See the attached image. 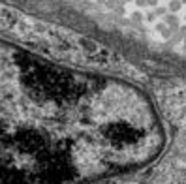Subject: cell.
<instances>
[{"label": "cell", "instance_id": "obj_1", "mask_svg": "<svg viewBox=\"0 0 186 184\" xmlns=\"http://www.w3.org/2000/svg\"><path fill=\"white\" fill-rule=\"evenodd\" d=\"M158 126L137 92L13 55L2 71V184H81L147 162Z\"/></svg>", "mask_w": 186, "mask_h": 184}]
</instances>
